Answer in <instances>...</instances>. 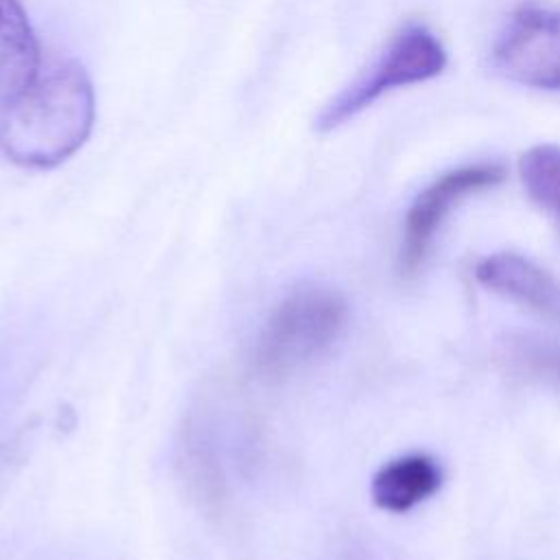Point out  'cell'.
<instances>
[{"mask_svg":"<svg viewBox=\"0 0 560 560\" xmlns=\"http://www.w3.org/2000/svg\"><path fill=\"white\" fill-rule=\"evenodd\" d=\"M94 120L96 98L85 68L57 59L0 112V151L24 168H55L85 144Z\"/></svg>","mask_w":560,"mask_h":560,"instance_id":"6da1fadb","label":"cell"},{"mask_svg":"<svg viewBox=\"0 0 560 560\" xmlns=\"http://www.w3.org/2000/svg\"><path fill=\"white\" fill-rule=\"evenodd\" d=\"M346 300L324 284L289 291L271 311L254 352V368L265 378H282L324 352L341 332Z\"/></svg>","mask_w":560,"mask_h":560,"instance_id":"7a4b0ae2","label":"cell"},{"mask_svg":"<svg viewBox=\"0 0 560 560\" xmlns=\"http://www.w3.org/2000/svg\"><path fill=\"white\" fill-rule=\"evenodd\" d=\"M446 63L448 55L440 37L424 24H407L392 37L385 50L361 77L326 103L315 127L319 131H330L354 118L383 94L442 74Z\"/></svg>","mask_w":560,"mask_h":560,"instance_id":"3957f363","label":"cell"},{"mask_svg":"<svg viewBox=\"0 0 560 560\" xmlns=\"http://www.w3.org/2000/svg\"><path fill=\"white\" fill-rule=\"evenodd\" d=\"M492 68L534 90H560V9L523 7L492 46Z\"/></svg>","mask_w":560,"mask_h":560,"instance_id":"277c9868","label":"cell"},{"mask_svg":"<svg viewBox=\"0 0 560 560\" xmlns=\"http://www.w3.org/2000/svg\"><path fill=\"white\" fill-rule=\"evenodd\" d=\"M505 179L503 164L477 162L446 171L411 201L400 243V269L416 273L446 217L470 195L499 186Z\"/></svg>","mask_w":560,"mask_h":560,"instance_id":"5b68a950","label":"cell"},{"mask_svg":"<svg viewBox=\"0 0 560 560\" xmlns=\"http://www.w3.org/2000/svg\"><path fill=\"white\" fill-rule=\"evenodd\" d=\"M475 278L486 289L560 328V280L534 260L514 252H497L477 262Z\"/></svg>","mask_w":560,"mask_h":560,"instance_id":"8992f818","label":"cell"},{"mask_svg":"<svg viewBox=\"0 0 560 560\" xmlns=\"http://www.w3.org/2000/svg\"><path fill=\"white\" fill-rule=\"evenodd\" d=\"M42 70V46L22 0H0V112L33 88Z\"/></svg>","mask_w":560,"mask_h":560,"instance_id":"52a82bcc","label":"cell"},{"mask_svg":"<svg viewBox=\"0 0 560 560\" xmlns=\"http://www.w3.org/2000/svg\"><path fill=\"white\" fill-rule=\"evenodd\" d=\"M442 486L440 464L424 455H402L387 462L372 479V499L381 510L407 512L433 497Z\"/></svg>","mask_w":560,"mask_h":560,"instance_id":"ba28073f","label":"cell"},{"mask_svg":"<svg viewBox=\"0 0 560 560\" xmlns=\"http://www.w3.org/2000/svg\"><path fill=\"white\" fill-rule=\"evenodd\" d=\"M501 359L514 374L560 394V339L536 332H510L501 341Z\"/></svg>","mask_w":560,"mask_h":560,"instance_id":"9c48e42d","label":"cell"},{"mask_svg":"<svg viewBox=\"0 0 560 560\" xmlns=\"http://www.w3.org/2000/svg\"><path fill=\"white\" fill-rule=\"evenodd\" d=\"M518 175L529 199L560 232V144H534L518 158Z\"/></svg>","mask_w":560,"mask_h":560,"instance_id":"30bf717a","label":"cell"}]
</instances>
